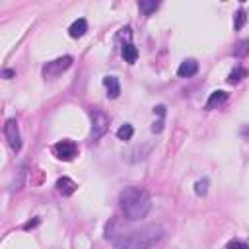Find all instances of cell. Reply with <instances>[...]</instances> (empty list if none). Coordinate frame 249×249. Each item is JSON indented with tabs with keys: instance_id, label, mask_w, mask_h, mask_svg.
<instances>
[{
	"instance_id": "cell-1",
	"label": "cell",
	"mask_w": 249,
	"mask_h": 249,
	"mask_svg": "<svg viewBox=\"0 0 249 249\" xmlns=\"http://www.w3.org/2000/svg\"><path fill=\"white\" fill-rule=\"evenodd\" d=\"M119 202L128 220L146 218L152 210V196L142 187H124L119 195Z\"/></svg>"
},
{
	"instance_id": "cell-2",
	"label": "cell",
	"mask_w": 249,
	"mask_h": 249,
	"mask_svg": "<svg viewBox=\"0 0 249 249\" xmlns=\"http://www.w3.org/2000/svg\"><path fill=\"white\" fill-rule=\"evenodd\" d=\"M161 237H163V228L158 224H150L115 239V249H150L152 245L161 241Z\"/></svg>"
},
{
	"instance_id": "cell-3",
	"label": "cell",
	"mask_w": 249,
	"mask_h": 249,
	"mask_svg": "<svg viewBox=\"0 0 249 249\" xmlns=\"http://www.w3.org/2000/svg\"><path fill=\"white\" fill-rule=\"evenodd\" d=\"M89 115H91V138L99 140L109 130V117L99 109H93Z\"/></svg>"
},
{
	"instance_id": "cell-4",
	"label": "cell",
	"mask_w": 249,
	"mask_h": 249,
	"mask_svg": "<svg viewBox=\"0 0 249 249\" xmlns=\"http://www.w3.org/2000/svg\"><path fill=\"white\" fill-rule=\"evenodd\" d=\"M4 134H6V140L10 144V148L14 152H19L21 150V134H19V128H18V121L16 119H8L6 124H4Z\"/></svg>"
},
{
	"instance_id": "cell-5",
	"label": "cell",
	"mask_w": 249,
	"mask_h": 249,
	"mask_svg": "<svg viewBox=\"0 0 249 249\" xmlns=\"http://www.w3.org/2000/svg\"><path fill=\"white\" fill-rule=\"evenodd\" d=\"M53 154L58 158V160H64V161H70L78 156V146L72 142V140H60L53 146Z\"/></svg>"
},
{
	"instance_id": "cell-6",
	"label": "cell",
	"mask_w": 249,
	"mask_h": 249,
	"mask_svg": "<svg viewBox=\"0 0 249 249\" xmlns=\"http://www.w3.org/2000/svg\"><path fill=\"white\" fill-rule=\"evenodd\" d=\"M70 64H72V56H68V54L66 56H60V58H54V60L47 62V66L43 68V74L47 78H54V76L62 74L64 70H68Z\"/></svg>"
},
{
	"instance_id": "cell-7",
	"label": "cell",
	"mask_w": 249,
	"mask_h": 249,
	"mask_svg": "<svg viewBox=\"0 0 249 249\" xmlns=\"http://www.w3.org/2000/svg\"><path fill=\"white\" fill-rule=\"evenodd\" d=\"M196 72H198V62H196L195 58L183 60V62L179 64V68H177V76H179V78H191V76H195Z\"/></svg>"
},
{
	"instance_id": "cell-8",
	"label": "cell",
	"mask_w": 249,
	"mask_h": 249,
	"mask_svg": "<svg viewBox=\"0 0 249 249\" xmlns=\"http://www.w3.org/2000/svg\"><path fill=\"white\" fill-rule=\"evenodd\" d=\"M103 86H105V89H107V97H109V99L119 97V93H121V84H119V80H117L115 76H105V78H103Z\"/></svg>"
},
{
	"instance_id": "cell-9",
	"label": "cell",
	"mask_w": 249,
	"mask_h": 249,
	"mask_svg": "<svg viewBox=\"0 0 249 249\" xmlns=\"http://www.w3.org/2000/svg\"><path fill=\"white\" fill-rule=\"evenodd\" d=\"M76 189H78V185H76L70 177H60V179L56 181V191H58L62 196H70V195H74Z\"/></svg>"
},
{
	"instance_id": "cell-10",
	"label": "cell",
	"mask_w": 249,
	"mask_h": 249,
	"mask_svg": "<svg viewBox=\"0 0 249 249\" xmlns=\"http://www.w3.org/2000/svg\"><path fill=\"white\" fill-rule=\"evenodd\" d=\"M86 31H88V21H86L84 18L76 19V21L68 27V35H70V37H74V39H78V37L86 35Z\"/></svg>"
},
{
	"instance_id": "cell-11",
	"label": "cell",
	"mask_w": 249,
	"mask_h": 249,
	"mask_svg": "<svg viewBox=\"0 0 249 249\" xmlns=\"http://www.w3.org/2000/svg\"><path fill=\"white\" fill-rule=\"evenodd\" d=\"M121 54H123V58H124L128 64L136 62V58H138V51H136V47H134L132 43H126V45H123V49H121Z\"/></svg>"
},
{
	"instance_id": "cell-12",
	"label": "cell",
	"mask_w": 249,
	"mask_h": 249,
	"mask_svg": "<svg viewBox=\"0 0 249 249\" xmlns=\"http://www.w3.org/2000/svg\"><path fill=\"white\" fill-rule=\"evenodd\" d=\"M228 99V93L226 91H212L210 93V97H208V101H206V109H214L216 105H222L224 101Z\"/></svg>"
},
{
	"instance_id": "cell-13",
	"label": "cell",
	"mask_w": 249,
	"mask_h": 249,
	"mask_svg": "<svg viewBox=\"0 0 249 249\" xmlns=\"http://www.w3.org/2000/svg\"><path fill=\"white\" fill-rule=\"evenodd\" d=\"M243 78H247V70H245V68H241V66H235V68L230 72L228 82H230V84H237V82H241Z\"/></svg>"
},
{
	"instance_id": "cell-14",
	"label": "cell",
	"mask_w": 249,
	"mask_h": 249,
	"mask_svg": "<svg viewBox=\"0 0 249 249\" xmlns=\"http://www.w3.org/2000/svg\"><path fill=\"white\" fill-rule=\"evenodd\" d=\"M138 8L144 12V16H150L152 12H156V10L160 8V2H156V0H154V2H148V0H140V2H138Z\"/></svg>"
},
{
	"instance_id": "cell-15",
	"label": "cell",
	"mask_w": 249,
	"mask_h": 249,
	"mask_svg": "<svg viewBox=\"0 0 249 249\" xmlns=\"http://www.w3.org/2000/svg\"><path fill=\"white\" fill-rule=\"evenodd\" d=\"M132 134H134V128H132V124H128V123H124V124L117 130V138H119V140H130Z\"/></svg>"
},
{
	"instance_id": "cell-16",
	"label": "cell",
	"mask_w": 249,
	"mask_h": 249,
	"mask_svg": "<svg viewBox=\"0 0 249 249\" xmlns=\"http://www.w3.org/2000/svg\"><path fill=\"white\" fill-rule=\"evenodd\" d=\"M233 54H235V56H245V54H249V39L239 41V43L233 47Z\"/></svg>"
},
{
	"instance_id": "cell-17",
	"label": "cell",
	"mask_w": 249,
	"mask_h": 249,
	"mask_svg": "<svg viewBox=\"0 0 249 249\" xmlns=\"http://www.w3.org/2000/svg\"><path fill=\"white\" fill-rule=\"evenodd\" d=\"M245 21H247V12H245L243 8H239V10L235 12V21H233V27L239 31V29L245 25Z\"/></svg>"
},
{
	"instance_id": "cell-18",
	"label": "cell",
	"mask_w": 249,
	"mask_h": 249,
	"mask_svg": "<svg viewBox=\"0 0 249 249\" xmlns=\"http://www.w3.org/2000/svg\"><path fill=\"white\" fill-rule=\"evenodd\" d=\"M206 191H208V179L196 181V185H195V193H196L198 196H204V195H206Z\"/></svg>"
},
{
	"instance_id": "cell-19",
	"label": "cell",
	"mask_w": 249,
	"mask_h": 249,
	"mask_svg": "<svg viewBox=\"0 0 249 249\" xmlns=\"http://www.w3.org/2000/svg\"><path fill=\"white\" fill-rule=\"evenodd\" d=\"M226 249H249V245L243 243V241H239V239H233V241H230L226 245Z\"/></svg>"
},
{
	"instance_id": "cell-20",
	"label": "cell",
	"mask_w": 249,
	"mask_h": 249,
	"mask_svg": "<svg viewBox=\"0 0 249 249\" xmlns=\"http://www.w3.org/2000/svg\"><path fill=\"white\" fill-rule=\"evenodd\" d=\"M37 224H39V220H33V222H27L23 228H25V230H29V228H33V226H37Z\"/></svg>"
},
{
	"instance_id": "cell-21",
	"label": "cell",
	"mask_w": 249,
	"mask_h": 249,
	"mask_svg": "<svg viewBox=\"0 0 249 249\" xmlns=\"http://www.w3.org/2000/svg\"><path fill=\"white\" fill-rule=\"evenodd\" d=\"M14 74H16L14 70H4V72H2V76H4V78H10V76H14Z\"/></svg>"
}]
</instances>
